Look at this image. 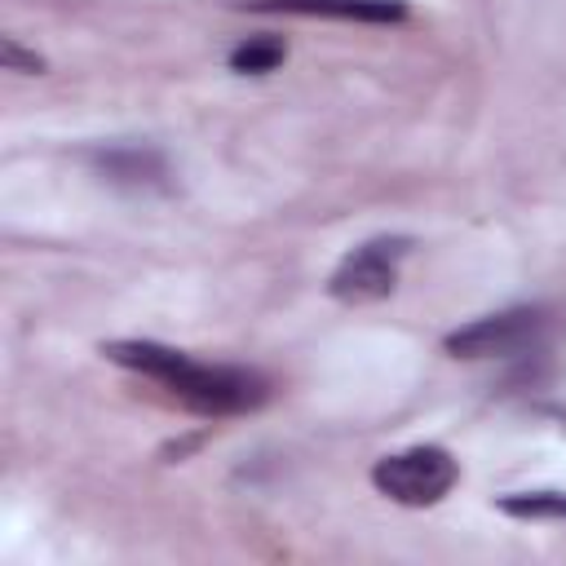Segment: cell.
<instances>
[{
  "instance_id": "1",
  "label": "cell",
  "mask_w": 566,
  "mask_h": 566,
  "mask_svg": "<svg viewBox=\"0 0 566 566\" xmlns=\"http://www.w3.org/2000/svg\"><path fill=\"white\" fill-rule=\"evenodd\" d=\"M102 354L111 363L155 380L172 402H181L186 411L208 416V420L256 411L270 398L265 376L234 367V363H199L159 340H111V345H102Z\"/></svg>"
},
{
  "instance_id": "2",
  "label": "cell",
  "mask_w": 566,
  "mask_h": 566,
  "mask_svg": "<svg viewBox=\"0 0 566 566\" xmlns=\"http://www.w3.org/2000/svg\"><path fill=\"white\" fill-rule=\"evenodd\" d=\"M548 336V310L513 305L486 318H473L447 336V354L455 358H526L539 354Z\"/></svg>"
},
{
  "instance_id": "3",
  "label": "cell",
  "mask_w": 566,
  "mask_h": 566,
  "mask_svg": "<svg viewBox=\"0 0 566 566\" xmlns=\"http://www.w3.org/2000/svg\"><path fill=\"white\" fill-rule=\"evenodd\" d=\"M460 478V464L451 451L442 447H407V451H394V455H380L371 464V482L380 495H389L394 504H407V509H424V504H438Z\"/></svg>"
},
{
  "instance_id": "4",
  "label": "cell",
  "mask_w": 566,
  "mask_h": 566,
  "mask_svg": "<svg viewBox=\"0 0 566 566\" xmlns=\"http://www.w3.org/2000/svg\"><path fill=\"white\" fill-rule=\"evenodd\" d=\"M411 239L402 234H380V239H367L358 243L354 252H345V261L332 270L327 279V292L345 305H367V301H380L394 292L398 283V270H402V256H407Z\"/></svg>"
},
{
  "instance_id": "5",
  "label": "cell",
  "mask_w": 566,
  "mask_h": 566,
  "mask_svg": "<svg viewBox=\"0 0 566 566\" xmlns=\"http://www.w3.org/2000/svg\"><path fill=\"white\" fill-rule=\"evenodd\" d=\"M265 9L310 13V18H340V22H398L407 18L402 0H270Z\"/></svg>"
},
{
  "instance_id": "6",
  "label": "cell",
  "mask_w": 566,
  "mask_h": 566,
  "mask_svg": "<svg viewBox=\"0 0 566 566\" xmlns=\"http://www.w3.org/2000/svg\"><path fill=\"white\" fill-rule=\"evenodd\" d=\"M93 164L102 177L119 186H159L164 181V155L150 146H106L93 150Z\"/></svg>"
},
{
  "instance_id": "7",
  "label": "cell",
  "mask_w": 566,
  "mask_h": 566,
  "mask_svg": "<svg viewBox=\"0 0 566 566\" xmlns=\"http://www.w3.org/2000/svg\"><path fill=\"white\" fill-rule=\"evenodd\" d=\"M279 62H283V40H274V35H252L230 53V66L243 75H265Z\"/></svg>"
},
{
  "instance_id": "8",
  "label": "cell",
  "mask_w": 566,
  "mask_h": 566,
  "mask_svg": "<svg viewBox=\"0 0 566 566\" xmlns=\"http://www.w3.org/2000/svg\"><path fill=\"white\" fill-rule=\"evenodd\" d=\"M500 509H504V513H513V517H557V522H566V495H557V491L504 495V500H500Z\"/></svg>"
},
{
  "instance_id": "9",
  "label": "cell",
  "mask_w": 566,
  "mask_h": 566,
  "mask_svg": "<svg viewBox=\"0 0 566 566\" xmlns=\"http://www.w3.org/2000/svg\"><path fill=\"white\" fill-rule=\"evenodd\" d=\"M4 57H9L13 71H40V57H35V53L27 57V53L18 49V40H4Z\"/></svg>"
}]
</instances>
